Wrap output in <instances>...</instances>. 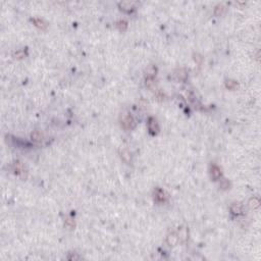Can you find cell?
Wrapping results in <instances>:
<instances>
[{
    "label": "cell",
    "instance_id": "obj_1",
    "mask_svg": "<svg viewBox=\"0 0 261 261\" xmlns=\"http://www.w3.org/2000/svg\"><path fill=\"white\" fill-rule=\"evenodd\" d=\"M120 121H121V125L125 130H130L134 128L135 125V121L133 116L130 115V113H123V115L120 116Z\"/></svg>",
    "mask_w": 261,
    "mask_h": 261
},
{
    "label": "cell",
    "instance_id": "obj_2",
    "mask_svg": "<svg viewBox=\"0 0 261 261\" xmlns=\"http://www.w3.org/2000/svg\"><path fill=\"white\" fill-rule=\"evenodd\" d=\"M148 129L152 135H156L159 133V125L154 118H150L148 119Z\"/></svg>",
    "mask_w": 261,
    "mask_h": 261
},
{
    "label": "cell",
    "instance_id": "obj_3",
    "mask_svg": "<svg viewBox=\"0 0 261 261\" xmlns=\"http://www.w3.org/2000/svg\"><path fill=\"white\" fill-rule=\"evenodd\" d=\"M154 198H155V200L157 201V202L162 203L166 200V194H165V192L163 191L162 189L157 188L155 191H154Z\"/></svg>",
    "mask_w": 261,
    "mask_h": 261
},
{
    "label": "cell",
    "instance_id": "obj_4",
    "mask_svg": "<svg viewBox=\"0 0 261 261\" xmlns=\"http://www.w3.org/2000/svg\"><path fill=\"white\" fill-rule=\"evenodd\" d=\"M210 176L213 180H218L222 176V170L217 165H211L210 167Z\"/></svg>",
    "mask_w": 261,
    "mask_h": 261
},
{
    "label": "cell",
    "instance_id": "obj_5",
    "mask_svg": "<svg viewBox=\"0 0 261 261\" xmlns=\"http://www.w3.org/2000/svg\"><path fill=\"white\" fill-rule=\"evenodd\" d=\"M135 4H136L135 2H130V1L121 2V3L119 4V7H120V9L125 10V11H132L135 8Z\"/></svg>",
    "mask_w": 261,
    "mask_h": 261
},
{
    "label": "cell",
    "instance_id": "obj_6",
    "mask_svg": "<svg viewBox=\"0 0 261 261\" xmlns=\"http://www.w3.org/2000/svg\"><path fill=\"white\" fill-rule=\"evenodd\" d=\"M242 211H243V207L240 203H234V204L231 206V212L233 214H235V215H240V214H242Z\"/></svg>",
    "mask_w": 261,
    "mask_h": 261
},
{
    "label": "cell",
    "instance_id": "obj_7",
    "mask_svg": "<svg viewBox=\"0 0 261 261\" xmlns=\"http://www.w3.org/2000/svg\"><path fill=\"white\" fill-rule=\"evenodd\" d=\"M14 171L16 174L19 176H24L25 174V167H24L23 163L17 161V162L14 163Z\"/></svg>",
    "mask_w": 261,
    "mask_h": 261
},
{
    "label": "cell",
    "instance_id": "obj_8",
    "mask_svg": "<svg viewBox=\"0 0 261 261\" xmlns=\"http://www.w3.org/2000/svg\"><path fill=\"white\" fill-rule=\"evenodd\" d=\"M178 241H179V237L176 233H171L167 237V243H169V246H174V245L178 243Z\"/></svg>",
    "mask_w": 261,
    "mask_h": 261
},
{
    "label": "cell",
    "instance_id": "obj_9",
    "mask_svg": "<svg viewBox=\"0 0 261 261\" xmlns=\"http://www.w3.org/2000/svg\"><path fill=\"white\" fill-rule=\"evenodd\" d=\"M156 72H157V68L154 65H150L149 67L147 68L146 70V78H153L156 76Z\"/></svg>",
    "mask_w": 261,
    "mask_h": 261
},
{
    "label": "cell",
    "instance_id": "obj_10",
    "mask_svg": "<svg viewBox=\"0 0 261 261\" xmlns=\"http://www.w3.org/2000/svg\"><path fill=\"white\" fill-rule=\"evenodd\" d=\"M121 158H123V160L127 163H130V161H132V155H130L129 150H127V149L123 150V152H121Z\"/></svg>",
    "mask_w": 261,
    "mask_h": 261
},
{
    "label": "cell",
    "instance_id": "obj_11",
    "mask_svg": "<svg viewBox=\"0 0 261 261\" xmlns=\"http://www.w3.org/2000/svg\"><path fill=\"white\" fill-rule=\"evenodd\" d=\"M33 22H34L35 26L38 27L39 29L45 30V29L47 28V24H46L45 22L43 21V19H33Z\"/></svg>",
    "mask_w": 261,
    "mask_h": 261
},
{
    "label": "cell",
    "instance_id": "obj_12",
    "mask_svg": "<svg viewBox=\"0 0 261 261\" xmlns=\"http://www.w3.org/2000/svg\"><path fill=\"white\" fill-rule=\"evenodd\" d=\"M259 204H260V202H259V199L258 198L251 199L249 202V206H250V208H252V209H257L258 207H259Z\"/></svg>",
    "mask_w": 261,
    "mask_h": 261
},
{
    "label": "cell",
    "instance_id": "obj_13",
    "mask_svg": "<svg viewBox=\"0 0 261 261\" xmlns=\"http://www.w3.org/2000/svg\"><path fill=\"white\" fill-rule=\"evenodd\" d=\"M176 72H178V74H176V77H178V79L180 80V81H185V80L187 79V72H186L184 68L179 70Z\"/></svg>",
    "mask_w": 261,
    "mask_h": 261
},
{
    "label": "cell",
    "instance_id": "obj_14",
    "mask_svg": "<svg viewBox=\"0 0 261 261\" xmlns=\"http://www.w3.org/2000/svg\"><path fill=\"white\" fill-rule=\"evenodd\" d=\"M31 137H32L33 141H35V142H41L42 141V134L40 132H38V130H35L34 133H32V135H31Z\"/></svg>",
    "mask_w": 261,
    "mask_h": 261
},
{
    "label": "cell",
    "instance_id": "obj_15",
    "mask_svg": "<svg viewBox=\"0 0 261 261\" xmlns=\"http://www.w3.org/2000/svg\"><path fill=\"white\" fill-rule=\"evenodd\" d=\"M179 239L182 240L183 242H185L187 240V237H188V231L187 229H180V234H179Z\"/></svg>",
    "mask_w": 261,
    "mask_h": 261
},
{
    "label": "cell",
    "instance_id": "obj_16",
    "mask_svg": "<svg viewBox=\"0 0 261 261\" xmlns=\"http://www.w3.org/2000/svg\"><path fill=\"white\" fill-rule=\"evenodd\" d=\"M116 27L118 28L119 31H121V32H123V31L127 30L128 28V23L125 21H119L118 22V24H116Z\"/></svg>",
    "mask_w": 261,
    "mask_h": 261
},
{
    "label": "cell",
    "instance_id": "obj_17",
    "mask_svg": "<svg viewBox=\"0 0 261 261\" xmlns=\"http://www.w3.org/2000/svg\"><path fill=\"white\" fill-rule=\"evenodd\" d=\"M238 86V84H237L236 81H233V80H229V81H227V87L229 88V89H235V88Z\"/></svg>",
    "mask_w": 261,
    "mask_h": 261
},
{
    "label": "cell",
    "instance_id": "obj_18",
    "mask_svg": "<svg viewBox=\"0 0 261 261\" xmlns=\"http://www.w3.org/2000/svg\"><path fill=\"white\" fill-rule=\"evenodd\" d=\"M223 10H224V7H223V5H217L215 7V10H214V12H215L216 15H220L223 12Z\"/></svg>",
    "mask_w": 261,
    "mask_h": 261
},
{
    "label": "cell",
    "instance_id": "obj_19",
    "mask_svg": "<svg viewBox=\"0 0 261 261\" xmlns=\"http://www.w3.org/2000/svg\"><path fill=\"white\" fill-rule=\"evenodd\" d=\"M229 183L227 182V180H223L222 182V184H220V187H222V189H227V188H229Z\"/></svg>",
    "mask_w": 261,
    "mask_h": 261
},
{
    "label": "cell",
    "instance_id": "obj_20",
    "mask_svg": "<svg viewBox=\"0 0 261 261\" xmlns=\"http://www.w3.org/2000/svg\"><path fill=\"white\" fill-rule=\"evenodd\" d=\"M15 57L17 58H22V57H25V50H21V51L15 53Z\"/></svg>",
    "mask_w": 261,
    "mask_h": 261
},
{
    "label": "cell",
    "instance_id": "obj_21",
    "mask_svg": "<svg viewBox=\"0 0 261 261\" xmlns=\"http://www.w3.org/2000/svg\"><path fill=\"white\" fill-rule=\"evenodd\" d=\"M66 224H67L70 227H75V222L72 219H70V218H67V219H66Z\"/></svg>",
    "mask_w": 261,
    "mask_h": 261
}]
</instances>
